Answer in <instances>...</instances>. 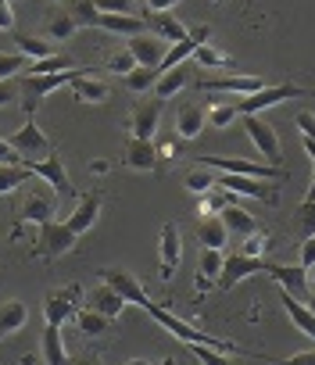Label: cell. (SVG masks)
<instances>
[{"label": "cell", "mask_w": 315, "mask_h": 365, "mask_svg": "<svg viewBox=\"0 0 315 365\" xmlns=\"http://www.w3.org/2000/svg\"><path fill=\"white\" fill-rule=\"evenodd\" d=\"M154 322H162L172 336H180L183 344H201V347H215V351H226V354H237V344H229V340H222V336H212V333H201V329H194V326H187L183 319H176L169 308H162V304H147L143 308Z\"/></svg>", "instance_id": "1"}, {"label": "cell", "mask_w": 315, "mask_h": 365, "mask_svg": "<svg viewBox=\"0 0 315 365\" xmlns=\"http://www.w3.org/2000/svg\"><path fill=\"white\" fill-rule=\"evenodd\" d=\"M83 72H90V68H72V72H54V76H26L22 72V79H19V101L26 104V111H29V118H33V111L40 108V101L47 97V93H54V90H61V86H68L76 76H83Z\"/></svg>", "instance_id": "2"}, {"label": "cell", "mask_w": 315, "mask_h": 365, "mask_svg": "<svg viewBox=\"0 0 315 365\" xmlns=\"http://www.w3.org/2000/svg\"><path fill=\"white\" fill-rule=\"evenodd\" d=\"M83 304H86V290H83L79 283H68V287L54 290V294L43 301V322H47V326H65Z\"/></svg>", "instance_id": "3"}, {"label": "cell", "mask_w": 315, "mask_h": 365, "mask_svg": "<svg viewBox=\"0 0 315 365\" xmlns=\"http://www.w3.org/2000/svg\"><path fill=\"white\" fill-rule=\"evenodd\" d=\"M197 165L215 168V172H229V175H251V179H286V172H279L276 165H258L247 158H219V154H201Z\"/></svg>", "instance_id": "4"}, {"label": "cell", "mask_w": 315, "mask_h": 365, "mask_svg": "<svg viewBox=\"0 0 315 365\" xmlns=\"http://www.w3.org/2000/svg\"><path fill=\"white\" fill-rule=\"evenodd\" d=\"M219 187L226 194H240V197H251V201H262V205H279V190L272 187L269 179H251V175H229V172H219Z\"/></svg>", "instance_id": "5"}, {"label": "cell", "mask_w": 315, "mask_h": 365, "mask_svg": "<svg viewBox=\"0 0 315 365\" xmlns=\"http://www.w3.org/2000/svg\"><path fill=\"white\" fill-rule=\"evenodd\" d=\"M290 97H315V90H301V86H290V83H279V86H262L258 93H247L244 101H237V115H258L272 104H283Z\"/></svg>", "instance_id": "6"}, {"label": "cell", "mask_w": 315, "mask_h": 365, "mask_svg": "<svg viewBox=\"0 0 315 365\" xmlns=\"http://www.w3.org/2000/svg\"><path fill=\"white\" fill-rule=\"evenodd\" d=\"M244 129H247V136H251V143L258 147V158H262L265 165H279V161H283V143H279L276 129H272L265 118L244 115Z\"/></svg>", "instance_id": "7"}, {"label": "cell", "mask_w": 315, "mask_h": 365, "mask_svg": "<svg viewBox=\"0 0 315 365\" xmlns=\"http://www.w3.org/2000/svg\"><path fill=\"white\" fill-rule=\"evenodd\" d=\"M158 258H162V279L169 283L183 262V233L176 222H165L162 233H158Z\"/></svg>", "instance_id": "8"}, {"label": "cell", "mask_w": 315, "mask_h": 365, "mask_svg": "<svg viewBox=\"0 0 315 365\" xmlns=\"http://www.w3.org/2000/svg\"><path fill=\"white\" fill-rule=\"evenodd\" d=\"M11 147L19 150L22 161H36V158H47V154H51V140H47V133H43L33 118L22 122V129L11 136Z\"/></svg>", "instance_id": "9"}, {"label": "cell", "mask_w": 315, "mask_h": 365, "mask_svg": "<svg viewBox=\"0 0 315 365\" xmlns=\"http://www.w3.org/2000/svg\"><path fill=\"white\" fill-rule=\"evenodd\" d=\"M162 108H165V101H158V97L140 101L133 108V118H129L133 140H154L158 136V129H162Z\"/></svg>", "instance_id": "10"}, {"label": "cell", "mask_w": 315, "mask_h": 365, "mask_svg": "<svg viewBox=\"0 0 315 365\" xmlns=\"http://www.w3.org/2000/svg\"><path fill=\"white\" fill-rule=\"evenodd\" d=\"M22 165H26L40 182H47L54 194H61V197L72 194V187H68V172H65V165H61L58 154H47V158H36V161H22Z\"/></svg>", "instance_id": "11"}, {"label": "cell", "mask_w": 315, "mask_h": 365, "mask_svg": "<svg viewBox=\"0 0 315 365\" xmlns=\"http://www.w3.org/2000/svg\"><path fill=\"white\" fill-rule=\"evenodd\" d=\"M100 283H108L125 304L133 301V304H140V308H147L150 304V297H147V290H143V283L133 276V272H125V269H100Z\"/></svg>", "instance_id": "12"}, {"label": "cell", "mask_w": 315, "mask_h": 365, "mask_svg": "<svg viewBox=\"0 0 315 365\" xmlns=\"http://www.w3.org/2000/svg\"><path fill=\"white\" fill-rule=\"evenodd\" d=\"M254 272H265V262L262 258H247V255H229V258H222V272H219V290L222 294H229L240 279H247V276H254Z\"/></svg>", "instance_id": "13"}, {"label": "cell", "mask_w": 315, "mask_h": 365, "mask_svg": "<svg viewBox=\"0 0 315 365\" xmlns=\"http://www.w3.org/2000/svg\"><path fill=\"white\" fill-rule=\"evenodd\" d=\"M125 51L136 58L140 68H158V65H162V58H165V51H169V43L158 40L154 33H140V36H129L125 40Z\"/></svg>", "instance_id": "14"}, {"label": "cell", "mask_w": 315, "mask_h": 365, "mask_svg": "<svg viewBox=\"0 0 315 365\" xmlns=\"http://www.w3.org/2000/svg\"><path fill=\"white\" fill-rule=\"evenodd\" d=\"M201 43H208V26H197V29H190L183 40L169 43V51H165L162 65H158V72H169V68H176V65H187Z\"/></svg>", "instance_id": "15"}, {"label": "cell", "mask_w": 315, "mask_h": 365, "mask_svg": "<svg viewBox=\"0 0 315 365\" xmlns=\"http://www.w3.org/2000/svg\"><path fill=\"white\" fill-rule=\"evenodd\" d=\"M76 233L65 226V222H43L40 226V255H47V258H61V255H68L72 247H76Z\"/></svg>", "instance_id": "16"}, {"label": "cell", "mask_w": 315, "mask_h": 365, "mask_svg": "<svg viewBox=\"0 0 315 365\" xmlns=\"http://www.w3.org/2000/svg\"><path fill=\"white\" fill-rule=\"evenodd\" d=\"M19 219H22V222H36V226H43V222L54 219V197L47 194V187H33V190L22 197Z\"/></svg>", "instance_id": "17"}, {"label": "cell", "mask_w": 315, "mask_h": 365, "mask_svg": "<svg viewBox=\"0 0 315 365\" xmlns=\"http://www.w3.org/2000/svg\"><path fill=\"white\" fill-rule=\"evenodd\" d=\"M143 22H147V33H154L158 40H165V43H176V40H183L190 33L172 11H147Z\"/></svg>", "instance_id": "18"}, {"label": "cell", "mask_w": 315, "mask_h": 365, "mask_svg": "<svg viewBox=\"0 0 315 365\" xmlns=\"http://www.w3.org/2000/svg\"><path fill=\"white\" fill-rule=\"evenodd\" d=\"M262 86H269V83H265V79H258V76H219V79H205V83H201V90L240 93V97H247V93H258Z\"/></svg>", "instance_id": "19"}, {"label": "cell", "mask_w": 315, "mask_h": 365, "mask_svg": "<svg viewBox=\"0 0 315 365\" xmlns=\"http://www.w3.org/2000/svg\"><path fill=\"white\" fill-rule=\"evenodd\" d=\"M100 205H104V201H100V194H83V197H79V205H76V212L68 215V222H65V226H68L76 237H83V233L100 219Z\"/></svg>", "instance_id": "20"}, {"label": "cell", "mask_w": 315, "mask_h": 365, "mask_svg": "<svg viewBox=\"0 0 315 365\" xmlns=\"http://www.w3.org/2000/svg\"><path fill=\"white\" fill-rule=\"evenodd\" d=\"M86 308H93L97 315H104L108 322H115L118 315H122V308H125V301L108 287V283H97L90 294H86Z\"/></svg>", "instance_id": "21"}, {"label": "cell", "mask_w": 315, "mask_h": 365, "mask_svg": "<svg viewBox=\"0 0 315 365\" xmlns=\"http://www.w3.org/2000/svg\"><path fill=\"white\" fill-rule=\"evenodd\" d=\"M265 272L279 283V290L294 294V297H304L308 294V276L301 265H265Z\"/></svg>", "instance_id": "22"}, {"label": "cell", "mask_w": 315, "mask_h": 365, "mask_svg": "<svg viewBox=\"0 0 315 365\" xmlns=\"http://www.w3.org/2000/svg\"><path fill=\"white\" fill-rule=\"evenodd\" d=\"M97 29H104V33H111V36H140V33H147V22L140 19V15H104L100 11V19H97Z\"/></svg>", "instance_id": "23"}, {"label": "cell", "mask_w": 315, "mask_h": 365, "mask_svg": "<svg viewBox=\"0 0 315 365\" xmlns=\"http://www.w3.org/2000/svg\"><path fill=\"white\" fill-rule=\"evenodd\" d=\"M68 86H72V93H76L79 101H86V104H108V101H111V86H108L104 79H93L90 72L76 76Z\"/></svg>", "instance_id": "24"}, {"label": "cell", "mask_w": 315, "mask_h": 365, "mask_svg": "<svg viewBox=\"0 0 315 365\" xmlns=\"http://www.w3.org/2000/svg\"><path fill=\"white\" fill-rule=\"evenodd\" d=\"M219 222L226 226V233H229V237H240V240H244V237H251V233L258 230L254 215H251V212H244L240 205H226V208L219 212Z\"/></svg>", "instance_id": "25"}, {"label": "cell", "mask_w": 315, "mask_h": 365, "mask_svg": "<svg viewBox=\"0 0 315 365\" xmlns=\"http://www.w3.org/2000/svg\"><path fill=\"white\" fill-rule=\"evenodd\" d=\"M190 61L187 65H176V68H169V72H158V83H154V93H158V101H169V97H176L187 83H190Z\"/></svg>", "instance_id": "26"}, {"label": "cell", "mask_w": 315, "mask_h": 365, "mask_svg": "<svg viewBox=\"0 0 315 365\" xmlns=\"http://www.w3.org/2000/svg\"><path fill=\"white\" fill-rule=\"evenodd\" d=\"M125 165L136 168V172H154L158 168V147H154V140H133L129 150H125Z\"/></svg>", "instance_id": "27"}, {"label": "cell", "mask_w": 315, "mask_h": 365, "mask_svg": "<svg viewBox=\"0 0 315 365\" xmlns=\"http://www.w3.org/2000/svg\"><path fill=\"white\" fill-rule=\"evenodd\" d=\"M40 351H43V361H47V365H68V347H65L61 326H43Z\"/></svg>", "instance_id": "28"}, {"label": "cell", "mask_w": 315, "mask_h": 365, "mask_svg": "<svg viewBox=\"0 0 315 365\" xmlns=\"http://www.w3.org/2000/svg\"><path fill=\"white\" fill-rule=\"evenodd\" d=\"M201 129H205V108L201 104H183L176 111V133L183 140H194V136H201Z\"/></svg>", "instance_id": "29"}, {"label": "cell", "mask_w": 315, "mask_h": 365, "mask_svg": "<svg viewBox=\"0 0 315 365\" xmlns=\"http://www.w3.org/2000/svg\"><path fill=\"white\" fill-rule=\"evenodd\" d=\"M279 301H283V308H286V315H290V322L301 329V333H308L311 340H315V315L294 297V294H286V290H279Z\"/></svg>", "instance_id": "30"}, {"label": "cell", "mask_w": 315, "mask_h": 365, "mask_svg": "<svg viewBox=\"0 0 315 365\" xmlns=\"http://www.w3.org/2000/svg\"><path fill=\"white\" fill-rule=\"evenodd\" d=\"M197 240H201V247H208V251H222L226 240H229V233H226V226L219 222V215H208V219H201V226H197Z\"/></svg>", "instance_id": "31"}, {"label": "cell", "mask_w": 315, "mask_h": 365, "mask_svg": "<svg viewBox=\"0 0 315 365\" xmlns=\"http://www.w3.org/2000/svg\"><path fill=\"white\" fill-rule=\"evenodd\" d=\"M26 322H29V308H26L22 301H8V304H0V336L19 333Z\"/></svg>", "instance_id": "32"}, {"label": "cell", "mask_w": 315, "mask_h": 365, "mask_svg": "<svg viewBox=\"0 0 315 365\" xmlns=\"http://www.w3.org/2000/svg\"><path fill=\"white\" fill-rule=\"evenodd\" d=\"M26 182H36V175L26 165H0V194H15Z\"/></svg>", "instance_id": "33"}, {"label": "cell", "mask_w": 315, "mask_h": 365, "mask_svg": "<svg viewBox=\"0 0 315 365\" xmlns=\"http://www.w3.org/2000/svg\"><path fill=\"white\" fill-rule=\"evenodd\" d=\"M79 68L68 54H51V58H40V61H29L26 65V76H54V72H72Z\"/></svg>", "instance_id": "34"}, {"label": "cell", "mask_w": 315, "mask_h": 365, "mask_svg": "<svg viewBox=\"0 0 315 365\" xmlns=\"http://www.w3.org/2000/svg\"><path fill=\"white\" fill-rule=\"evenodd\" d=\"M15 51H19V54H26L29 61H40V58H51V54H58L51 40H40V36H26V33H19V36H15Z\"/></svg>", "instance_id": "35"}, {"label": "cell", "mask_w": 315, "mask_h": 365, "mask_svg": "<svg viewBox=\"0 0 315 365\" xmlns=\"http://www.w3.org/2000/svg\"><path fill=\"white\" fill-rule=\"evenodd\" d=\"M219 272H222V251H208V247H201V272H197L201 290H208L212 283H219Z\"/></svg>", "instance_id": "36"}, {"label": "cell", "mask_w": 315, "mask_h": 365, "mask_svg": "<svg viewBox=\"0 0 315 365\" xmlns=\"http://www.w3.org/2000/svg\"><path fill=\"white\" fill-rule=\"evenodd\" d=\"M65 11L72 15L76 29H79V26H90V29H97V19H100V11H97V4H93V0H68V8H65Z\"/></svg>", "instance_id": "37"}, {"label": "cell", "mask_w": 315, "mask_h": 365, "mask_svg": "<svg viewBox=\"0 0 315 365\" xmlns=\"http://www.w3.org/2000/svg\"><path fill=\"white\" fill-rule=\"evenodd\" d=\"M72 319H76V326H79L86 336H100V333L108 329V319H104V315H97V312H93V308H86V304H83Z\"/></svg>", "instance_id": "38"}, {"label": "cell", "mask_w": 315, "mask_h": 365, "mask_svg": "<svg viewBox=\"0 0 315 365\" xmlns=\"http://www.w3.org/2000/svg\"><path fill=\"white\" fill-rule=\"evenodd\" d=\"M294 230H297L301 240L315 237V201H301V208L294 215Z\"/></svg>", "instance_id": "39"}, {"label": "cell", "mask_w": 315, "mask_h": 365, "mask_svg": "<svg viewBox=\"0 0 315 365\" xmlns=\"http://www.w3.org/2000/svg\"><path fill=\"white\" fill-rule=\"evenodd\" d=\"M72 33H76V22H72L68 11H54V15L47 19V36H51V40H68Z\"/></svg>", "instance_id": "40"}, {"label": "cell", "mask_w": 315, "mask_h": 365, "mask_svg": "<svg viewBox=\"0 0 315 365\" xmlns=\"http://www.w3.org/2000/svg\"><path fill=\"white\" fill-rule=\"evenodd\" d=\"M194 61L205 65V68H229V58H226L222 51H215L212 43H201V47L194 51Z\"/></svg>", "instance_id": "41"}, {"label": "cell", "mask_w": 315, "mask_h": 365, "mask_svg": "<svg viewBox=\"0 0 315 365\" xmlns=\"http://www.w3.org/2000/svg\"><path fill=\"white\" fill-rule=\"evenodd\" d=\"M26 65H29V58L26 54H4L0 51V83H8L11 76H19V72H26Z\"/></svg>", "instance_id": "42"}, {"label": "cell", "mask_w": 315, "mask_h": 365, "mask_svg": "<svg viewBox=\"0 0 315 365\" xmlns=\"http://www.w3.org/2000/svg\"><path fill=\"white\" fill-rule=\"evenodd\" d=\"M158 83V68H133L129 76H125V86L133 90V93H143V90H150Z\"/></svg>", "instance_id": "43"}, {"label": "cell", "mask_w": 315, "mask_h": 365, "mask_svg": "<svg viewBox=\"0 0 315 365\" xmlns=\"http://www.w3.org/2000/svg\"><path fill=\"white\" fill-rule=\"evenodd\" d=\"M187 347H190V354H197V361H201V365H240L237 358L219 354L215 347H201V344H187Z\"/></svg>", "instance_id": "44"}, {"label": "cell", "mask_w": 315, "mask_h": 365, "mask_svg": "<svg viewBox=\"0 0 315 365\" xmlns=\"http://www.w3.org/2000/svg\"><path fill=\"white\" fill-rule=\"evenodd\" d=\"M133 68H140V65H136V58H133L125 47H122V51H115V54L108 58V72H115V76H122V79H125Z\"/></svg>", "instance_id": "45"}, {"label": "cell", "mask_w": 315, "mask_h": 365, "mask_svg": "<svg viewBox=\"0 0 315 365\" xmlns=\"http://www.w3.org/2000/svg\"><path fill=\"white\" fill-rule=\"evenodd\" d=\"M205 118H208L215 129H226V125L237 118V104H212V108L205 111Z\"/></svg>", "instance_id": "46"}, {"label": "cell", "mask_w": 315, "mask_h": 365, "mask_svg": "<svg viewBox=\"0 0 315 365\" xmlns=\"http://www.w3.org/2000/svg\"><path fill=\"white\" fill-rule=\"evenodd\" d=\"M93 4H97V11H104V15H133L136 0H93Z\"/></svg>", "instance_id": "47"}, {"label": "cell", "mask_w": 315, "mask_h": 365, "mask_svg": "<svg viewBox=\"0 0 315 365\" xmlns=\"http://www.w3.org/2000/svg\"><path fill=\"white\" fill-rule=\"evenodd\" d=\"M265 247H269V237L254 230L251 237H244V251H240V255H247V258H262V255H265Z\"/></svg>", "instance_id": "48"}, {"label": "cell", "mask_w": 315, "mask_h": 365, "mask_svg": "<svg viewBox=\"0 0 315 365\" xmlns=\"http://www.w3.org/2000/svg\"><path fill=\"white\" fill-rule=\"evenodd\" d=\"M212 175H205V172H187V190L190 194H208L212 190Z\"/></svg>", "instance_id": "49"}, {"label": "cell", "mask_w": 315, "mask_h": 365, "mask_svg": "<svg viewBox=\"0 0 315 365\" xmlns=\"http://www.w3.org/2000/svg\"><path fill=\"white\" fill-rule=\"evenodd\" d=\"M226 205H233L229 197H222V194H205V201H201V215L208 219V215H219Z\"/></svg>", "instance_id": "50"}, {"label": "cell", "mask_w": 315, "mask_h": 365, "mask_svg": "<svg viewBox=\"0 0 315 365\" xmlns=\"http://www.w3.org/2000/svg\"><path fill=\"white\" fill-rule=\"evenodd\" d=\"M297 133L304 136V140H315V115L311 111H297Z\"/></svg>", "instance_id": "51"}, {"label": "cell", "mask_w": 315, "mask_h": 365, "mask_svg": "<svg viewBox=\"0 0 315 365\" xmlns=\"http://www.w3.org/2000/svg\"><path fill=\"white\" fill-rule=\"evenodd\" d=\"M0 165H22V158L11 147V140H0Z\"/></svg>", "instance_id": "52"}, {"label": "cell", "mask_w": 315, "mask_h": 365, "mask_svg": "<svg viewBox=\"0 0 315 365\" xmlns=\"http://www.w3.org/2000/svg\"><path fill=\"white\" fill-rule=\"evenodd\" d=\"M315 265V237L301 240V269H311Z\"/></svg>", "instance_id": "53"}, {"label": "cell", "mask_w": 315, "mask_h": 365, "mask_svg": "<svg viewBox=\"0 0 315 365\" xmlns=\"http://www.w3.org/2000/svg\"><path fill=\"white\" fill-rule=\"evenodd\" d=\"M19 101V86L15 83H0V108H8Z\"/></svg>", "instance_id": "54"}, {"label": "cell", "mask_w": 315, "mask_h": 365, "mask_svg": "<svg viewBox=\"0 0 315 365\" xmlns=\"http://www.w3.org/2000/svg\"><path fill=\"white\" fill-rule=\"evenodd\" d=\"M283 365H315V347L311 351H301V354H286Z\"/></svg>", "instance_id": "55"}, {"label": "cell", "mask_w": 315, "mask_h": 365, "mask_svg": "<svg viewBox=\"0 0 315 365\" xmlns=\"http://www.w3.org/2000/svg\"><path fill=\"white\" fill-rule=\"evenodd\" d=\"M183 0H147V11H172Z\"/></svg>", "instance_id": "56"}, {"label": "cell", "mask_w": 315, "mask_h": 365, "mask_svg": "<svg viewBox=\"0 0 315 365\" xmlns=\"http://www.w3.org/2000/svg\"><path fill=\"white\" fill-rule=\"evenodd\" d=\"M68 365H100L93 354H83V358H68Z\"/></svg>", "instance_id": "57"}, {"label": "cell", "mask_w": 315, "mask_h": 365, "mask_svg": "<svg viewBox=\"0 0 315 365\" xmlns=\"http://www.w3.org/2000/svg\"><path fill=\"white\" fill-rule=\"evenodd\" d=\"M304 308L315 315V290H308V294H304Z\"/></svg>", "instance_id": "58"}, {"label": "cell", "mask_w": 315, "mask_h": 365, "mask_svg": "<svg viewBox=\"0 0 315 365\" xmlns=\"http://www.w3.org/2000/svg\"><path fill=\"white\" fill-rule=\"evenodd\" d=\"M90 172H93V175H100V172H108V161H93V165H90Z\"/></svg>", "instance_id": "59"}, {"label": "cell", "mask_w": 315, "mask_h": 365, "mask_svg": "<svg viewBox=\"0 0 315 365\" xmlns=\"http://www.w3.org/2000/svg\"><path fill=\"white\" fill-rule=\"evenodd\" d=\"M304 276H308V290H315V265H311V269H304Z\"/></svg>", "instance_id": "60"}, {"label": "cell", "mask_w": 315, "mask_h": 365, "mask_svg": "<svg viewBox=\"0 0 315 365\" xmlns=\"http://www.w3.org/2000/svg\"><path fill=\"white\" fill-rule=\"evenodd\" d=\"M304 201H315V172H311V187H308V197Z\"/></svg>", "instance_id": "61"}, {"label": "cell", "mask_w": 315, "mask_h": 365, "mask_svg": "<svg viewBox=\"0 0 315 365\" xmlns=\"http://www.w3.org/2000/svg\"><path fill=\"white\" fill-rule=\"evenodd\" d=\"M125 365H150L147 358H133V361H125Z\"/></svg>", "instance_id": "62"}, {"label": "cell", "mask_w": 315, "mask_h": 365, "mask_svg": "<svg viewBox=\"0 0 315 365\" xmlns=\"http://www.w3.org/2000/svg\"><path fill=\"white\" fill-rule=\"evenodd\" d=\"M165 365H169V361H165Z\"/></svg>", "instance_id": "63"}]
</instances>
